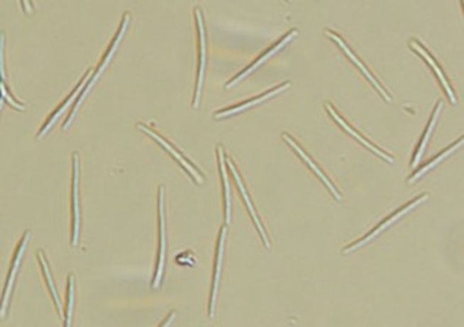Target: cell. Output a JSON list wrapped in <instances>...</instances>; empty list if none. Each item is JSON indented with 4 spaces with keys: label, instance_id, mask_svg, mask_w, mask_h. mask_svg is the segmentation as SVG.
I'll return each mask as SVG.
<instances>
[{
    "label": "cell",
    "instance_id": "cell-1",
    "mask_svg": "<svg viewBox=\"0 0 464 327\" xmlns=\"http://www.w3.org/2000/svg\"><path fill=\"white\" fill-rule=\"evenodd\" d=\"M130 21H131V16H130L129 11H126V13H123L120 28L118 29L114 39L112 40L107 52H106L104 57H103L102 61L100 62L99 67H97L96 72L93 73V75H92L89 81H88L87 84H85L84 90L82 91V93L79 94L78 99H77L75 103H74L72 111H70L69 116H67L66 121H65L63 123V126H62V128H63L64 131H67V129L70 128V126H72L74 119H75L77 113H78L79 108L82 107L84 99H87L88 94H89L92 90H93L94 85H96V82L99 81V79L101 78L103 72H104L106 69H107L109 63H111L112 60V58H114V55L116 54L118 47H119L120 43H122L123 38L125 36L127 28H128Z\"/></svg>",
    "mask_w": 464,
    "mask_h": 327
},
{
    "label": "cell",
    "instance_id": "cell-2",
    "mask_svg": "<svg viewBox=\"0 0 464 327\" xmlns=\"http://www.w3.org/2000/svg\"><path fill=\"white\" fill-rule=\"evenodd\" d=\"M165 189L164 185L158 187V231L159 248L158 263L155 276L152 282V287L155 290L161 287L165 267V253H167V226H165Z\"/></svg>",
    "mask_w": 464,
    "mask_h": 327
},
{
    "label": "cell",
    "instance_id": "cell-3",
    "mask_svg": "<svg viewBox=\"0 0 464 327\" xmlns=\"http://www.w3.org/2000/svg\"><path fill=\"white\" fill-rule=\"evenodd\" d=\"M31 238V231H26L23 233L18 246H17L16 253H14L11 269L10 271H9L7 279H6L4 290H3L1 309H0V315H1L2 320L5 319L6 316H7L14 284H16L17 275H18L20 267L21 265H22L23 258V256H25L26 249H28Z\"/></svg>",
    "mask_w": 464,
    "mask_h": 327
},
{
    "label": "cell",
    "instance_id": "cell-4",
    "mask_svg": "<svg viewBox=\"0 0 464 327\" xmlns=\"http://www.w3.org/2000/svg\"><path fill=\"white\" fill-rule=\"evenodd\" d=\"M428 199V194H421V196L416 197V199H414L413 201L409 202V204L404 206V207L400 209V210L395 211L394 214L391 215V216L387 218V219L381 223L377 228L372 231L368 235H366L365 237H363L362 240H358L356 243L346 247V248L343 250V253L348 255V253L355 252L358 249L362 248V247L366 245V244L371 243V241L378 237L381 233L385 231L386 229L390 228V226L394 225V223L400 220L402 217H404V215L414 210L416 206L421 205L422 203L426 201Z\"/></svg>",
    "mask_w": 464,
    "mask_h": 327
},
{
    "label": "cell",
    "instance_id": "cell-5",
    "mask_svg": "<svg viewBox=\"0 0 464 327\" xmlns=\"http://www.w3.org/2000/svg\"><path fill=\"white\" fill-rule=\"evenodd\" d=\"M79 155L78 152L72 154V246L76 248L79 245L81 238V205H79Z\"/></svg>",
    "mask_w": 464,
    "mask_h": 327
},
{
    "label": "cell",
    "instance_id": "cell-6",
    "mask_svg": "<svg viewBox=\"0 0 464 327\" xmlns=\"http://www.w3.org/2000/svg\"><path fill=\"white\" fill-rule=\"evenodd\" d=\"M137 128L138 131L143 132V133L150 135V137L153 138L156 143L160 144L165 151L170 153V154L176 159L180 166L183 167V170L190 175L194 182H197V184H204V182H205V177H204L203 174L201 173L197 167H194L188 159H186L179 151H177V150L174 148V147L171 145L167 140H165V138L161 137L160 135L156 133V132L153 131V129H150L149 126L144 125V123H138Z\"/></svg>",
    "mask_w": 464,
    "mask_h": 327
},
{
    "label": "cell",
    "instance_id": "cell-7",
    "mask_svg": "<svg viewBox=\"0 0 464 327\" xmlns=\"http://www.w3.org/2000/svg\"><path fill=\"white\" fill-rule=\"evenodd\" d=\"M194 16H196L198 37H199V70H198V76L197 82L196 91H194V108L199 107L201 95H202V88L204 82V76H205L206 63V40L205 23H204V16L202 11L199 7L194 9Z\"/></svg>",
    "mask_w": 464,
    "mask_h": 327
},
{
    "label": "cell",
    "instance_id": "cell-8",
    "mask_svg": "<svg viewBox=\"0 0 464 327\" xmlns=\"http://www.w3.org/2000/svg\"><path fill=\"white\" fill-rule=\"evenodd\" d=\"M91 75H93V69H91L90 67V69H88L87 72H85V74L82 76L81 81L79 82L77 87L74 88L72 94H70V95L67 97L66 100H65V101L62 103L57 109H56L55 113H53L52 116H50L48 120H47V122L44 123L43 128H41L40 131H38L36 137L37 140H41V138L45 137V135L48 134V132L51 131L53 126H54L55 123H57V121L60 119L61 116L66 113L67 109H69L70 106L72 104L74 100L76 101L79 94H81L82 91L84 90L85 84H87V82L89 81Z\"/></svg>",
    "mask_w": 464,
    "mask_h": 327
},
{
    "label": "cell",
    "instance_id": "cell-9",
    "mask_svg": "<svg viewBox=\"0 0 464 327\" xmlns=\"http://www.w3.org/2000/svg\"><path fill=\"white\" fill-rule=\"evenodd\" d=\"M227 235V226H221L220 234H219L217 250H216V260L214 266V282H212V288L211 299H209V316L214 318L216 301H217V294L219 287H220L221 269H223L224 245Z\"/></svg>",
    "mask_w": 464,
    "mask_h": 327
},
{
    "label": "cell",
    "instance_id": "cell-10",
    "mask_svg": "<svg viewBox=\"0 0 464 327\" xmlns=\"http://www.w3.org/2000/svg\"><path fill=\"white\" fill-rule=\"evenodd\" d=\"M226 161L227 166L229 167V170H231L233 179H235L236 185H238L239 192H241L242 197H243L245 204H246L248 210L250 211V216L253 218L254 225L256 226L257 231H258L260 235H261L263 243H264L265 246L267 247V249L270 248V240H269L267 232L265 231L264 226H263L261 220H260L258 214H257L255 208L253 207V202H251L249 194L247 192L246 187H245L243 181H242L241 177L239 175L235 164H233V162L231 160V159L227 157V156H226Z\"/></svg>",
    "mask_w": 464,
    "mask_h": 327
},
{
    "label": "cell",
    "instance_id": "cell-11",
    "mask_svg": "<svg viewBox=\"0 0 464 327\" xmlns=\"http://www.w3.org/2000/svg\"><path fill=\"white\" fill-rule=\"evenodd\" d=\"M324 33L328 38L335 40L336 43H338L340 47H341L343 51H344L346 54L348 55V57H350V60L353 61L358 67H359L360 72H362L363 74H365V77L368 79V81L370 82L372 84H373V87L378 91V92H380V95L384 97V99H385L387 102H392V99L391 96H390V94L387 92L385 89H384L382 85H381L380 82L377 81V79L374 77L373 74L369 72V70L368 67H366V66H365V64H363V62L356 57V55L354 54V52L351 51L350 48H348V46L347 44H346L345 41L343 40L338 34L335 33V32L332 31H329V29H325Z\"/></svg>",
    "mask_w": 464,
    "mask_h": 327
},
{
    "label": "cell",
    "instance_id": "cell-12",
    "mask_svg": "<svg viewBox=\"0 0 464 327\" xmlns=\"http://www.w3.org/2000/svg\"><path fill=\"white\" fill-rule=\"evenodd\" d=\"M297 29H292V31H289L285 37H283L282 39L279 41V43L275 44V45L272 47L271 49H269L264 55H262L261 57L258 58V60L254 62V63L248 67V69L243 70V72L239 73L236 77L231 79V81H230L228 84L226 85V89H230V88L235 87V85L238 84L239 82L246 78L247 76L250 74V73H253L254 70H256L258 69V67H261L262 65L264 64L265 62H267L269 58L273 57V55L277 54V52L280 51L283 47H285L287 44L289 43V41L294 40V38L297 36Z\"/></svg>",
    "mask_w": 464,
    "mask_h": 327
},
{
    "label": "cell",
    "instance_id": "cell-13",
    "mask_svg": "<svg viewBox=\"0 0 464 327\" xmlns=\"http://www.w3.org/2000/svg\"><path fill=\"white\" fill-rule=\"evenodd\" d=\"M409 45L411 49H413L414 51L418 52L419 55H421L422 57L424 58V60L427 61V63L430 65L431 69L433 70V72L436 73L437 77L440 79V82L444 87L446 95L448 96V99L451 100L452 104L455 105L457 103L456 96L452 90L451 84L446 79L444 72L440 67L439 65L437 64L436 59L431 57L430 52H429L424 45L419 40L416 39H411L409 43Z\"/></svg>",
    "mask_w": 464,
    "mask_h": 327
},
{
    "label": "cell",
    "instance_id": "cell-14",
    "mask_svg": "<svg viewBox=\"0 0 464 327\" xmlns=\"http://www.w3.org/2000/svg\"><path fill=\"white\" fill-rule=\"evenodd\" d=\"M324 107L326 109V111L329 113L330 116L333 117V119L335 120L345 131H347L348 134L353 135V137L355 138L358 141H360V143H363L366 148L370 150V151L373 152L375 155L380 156V157L384 159V160L389 162V163H394V158H393L392 155L386 154V153L383 152L382 150L377 148V147L375 146L374 144L369 143L368 140H365V138L363 137V135L358 133L355 129L351 128V126L348 125V123L346 122V121L343 119L338 113H336V111L333 109L331 103L325 102Z\"/></svg>",
    "mask_w": 464,
    "mask_h": 327
},
{
    "label": "cell",
    "instance_id": "cell-15",
    "mask_svg": "<svg viewBox=\"0 0 464 327\" xmlns=\"http://www.w3.org/2000/svg\"><path fill=\"white\" fill-rule=\"evenodd\" d=\"M282 137L283 140H285L286 143L289 144V145H291L292 148L294 149L298 155H299L300 157L302 158L307 165H309L310 169H311L313 172L317 174V176L321 179V182H324L325 187H326L328 190L332 193L333 197H335L338 201H341V194H340L338 190L336 189L335 185H333V182L330 181L329 178H328V177L325 175L324 172H322V170L320 169V167H319L317 165H316L314 162L312 161V159L310 158L309 156L306 154V153H304V150L301 148L299 145H298L297 141H295L294 138L291 137V135L287 134L286 132L282 133Z\"/></svg>",
    "mask_w": 464,
    "mask_h": 327
},
{
    "label": "cell",
    "instance_id": "cell-16",
    "mask_svg": "<svg viewBox=\"0 0 464 327\" xmlns=\"http://www.w3.org/2000/svg\"><path fill=\"white\" fill-rule=\"evenodd\" d=\"M289 87H291V82H283V84H280V87L274 88L273 90L268 91V92L264 94V95L256 97V99H250L249 101L242 103L241 105L236 106V107L219 111V113H214V117L215 119L220 120L223 119V118L233 116V114L242 113V111H246L248 109L253 107V106L259 105L260 103H263L265 101V100L277 96V94L282 93L283 91L288 89Z\"/></svg>",
    "mask_w": 464,
    "mask_h": 327
},
{
    "label": "cell",
    "instance_id": "cell-17",
    "mask_svg": "<svg viewBox=\"0 0 464 327\" xmlns=\"http://www.w3.org/2000/svg\"><path fill=\"white\" fill-rule=\"evenodd\" d=\"M37 258L38 263H40L41 271H43L44 279H45L47 287H48L50 294H51L56 311H57L59 316L64 318L65 311L63 305H62L60 296H59L57 289H56L54 277H53L52 270L50 269L48 260H47L45 253H44L43 250H38Z\"/></svg>",
    "mask_w": 464,
    "mask_h": 327
},
{
    "label": "cell",
    "instance_id": "cell-18",
    "mask_svg": "<svg viewBox=\"0 0 464 327\" xmlns=\"http://www.w3.org/2000/svg\"><path fill=\"white\" fill-rule=\"evenodd\" d=\"M217 155L219 167H220V173L221 181L223 184L224 192V220H226V225H229L231 222L232 218V207H231V188H230V182L228 175H227L226 167V153L223 145H218Z\"/></svg>",
    "mask_w": 464,
    "mask_h": 327
},
{
    "label": "cell",
    "instance_id": "cell-19",
    "mask_svg": "<svg viewBox=\"0 0 464 327\" xmlns=\"http://www.w3.org/2000/svg\"><path fill=\"white\" fill-rule=\"evenodd\" d=\"M443 107H444V103L440 100V101L437 103L436 109H434L433 116H431L430 122H429L426 132H425L424 138H422L421 143L419 144L418 151L416 153L415 157L413 159L411 167H418L419 162L421 161L422 156L424 155L425 149H426L429 140H430L431 134H433V131L434 128H436L437 121H438V117L440 113H441Z\"/></svg>",
    "mask_w": 464,
    "mask_h": 327
},
{
    "label": "cell",
    "instance_id": "cell-20",
    "mask_svg": "<svg viewBox=\"0 0 464 327\" xmlns=\"http://www.w3.org/2000/svg\"><path fill=\"white\" fill-rule=\"evenodd\" d=\"M463 138H460L459 140L452 144V145L448 147V149L445 150L444 152L437 155L436 157L433 159V160L429 162L428 164L422 167L421 169H419L415 174H413V175L411 176L409 179H407V182H409V184H412L414 182L418 181V179H421L422 176L425 175V174H426L428 172H430V170H433V167H436L437 165L441 163V162L445 160L446 157H448V156L451 155L452 153H454L458 148H460V147L463 145Z\"/></svg>",
    "mask_w": 464,
    "mask_h": 327
},
{
    "label": "cell",
    "instance_id": "cell-21",
    "mask_svg": "<svg viewBox=\"0 0 464 327\" xmlns=\"http://www.w3.org/2000/svg\"><path fill=\"white\" fill-rule=\"evenodd\" d=\"M76 277L73 273L67 276V305L65 309L64 327H72L74 305H75Z\"/></svg>",
    "mask_w": 464,
    "mask_h": 327
},
{
    "label": "cell",
    "instance_id": "cell-22",
    "mask_svg": "<svg viewBox=\"0 0 464 327\" xmlns=\"http://www.w3.org/2000/svg\"><path fill=\"white\" fill-rule=\"evenodd\" d=\"M1 96L2 101L8 102V104H10L11 107L16 109L17 111H23L26 110L25 106L20 103L18 100L14 99L13 96L11 95L10 90L6 84V82H1Z\"/></svg>",
    "mask_w": 464,
    "mask_h": 327
},
{
    "label": "cell",
    "instance_id": "cell-23",
    "mask_svg": "<svg viewBox=\"0 0 464 327\" xmlns=\"http://www.w3.org/2000/svg\"><path fill=\"white\" fill-rule=\"evenodd\" d=\"M176 318V311H170V314L167 315V317L165 318L164 321H162L160 326L159 327H170L171 326V323H173V321L175 320Z\"/></svg>",
    "mask_w": 464,
    "mask_h": 327
},
{
    "label": "cell",
    "instance_id": "cell-24",
    "mask_svg": "<svg viewBox=\"0 0 464 327\" xmlns=\"http://www.w3.org/2000/svg\"><path fill=\"white\" fill-rule=\"evenodd\" d=\"M23 4V10L25 11V13L29 14L33 13V3L31 1H21Z\"/></svg>",
    "mask_w": 464,
    "mask_h": 327
}]
</instances>
